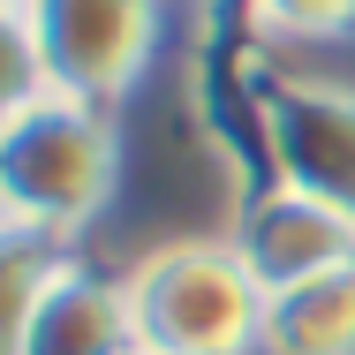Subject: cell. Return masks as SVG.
Listing matches in <instances>:
<instances>
[{"instance_id": "obj_1", "label": "cell", "mask_w": 355, "mask_h": 355, "mask_svg": "<svg viewBox=\"0 0 355 355\" xmlns=\"http://www.w3.org/2000/svg\"><path fill=\"white\" fill-rule=\"evenodd\" d=\"M114 121L106 106L46 91L0 121V212L38 234H69L114 197Z\"/></svg>"}, {"instance_id": "obj_2", "label": "cell", "mask_w": 355, "mask_h": 355, "mask_svg": "<svg viewBox=\"0 0 355 355\" xmlns=\"http://www.w3.org/2000/svg\"><path fill=\"white\" fill-rule=\"evenodd\" d=\"M144 355H265V287L234 242H166L129 272Z\"/></svg>"}, {"instance_id": "obj_3", "label": "cell", "mask_w": 355, "mask_h": 355, "mask_svg": "<svg viewBox=\"0 0 355 355\" xmlns=\"http://www.w3.org/2000/svg\"><path fill=\"white\" fill-rule=\"evenodd\" d=\"M31 31L46 53V83L106 106L151 61L159 0H31Z\"/></svg>"}, {"instance_id": "obj_4", "label": "cell", "mask_w": 355, "mask_h": 355, "mask_svg": "<svg viewBox=\"0 0 355 355\" xmlns=\"http://www.w3.org/2000/svg\"><path fill=\"white\" fill-rule=\"evenodd\" d=\"M257 114H265V159L287 189L355 212V91H340V83H272Z\"/></svg>"}, {"instance_id": "obj_5", "label": "cell", "mask_w": 355, "mask_h": 355, "mask_svg": "<svg viewBox=\"0 0 355 355\" xmlns=\"http://www.w3.org/2000/svg\"><path fill=\"white\" fill-rule=\"evenodd\" d=\"M227 242L250 265V280L265 287V295H280V287H302V280H318V272L355 265V212L272 182L265 197L242 205V219H234Z\"/></svg>"}, {"instance_id": "obj_6", "label": "cell", "mask_w": 355, "mask_h": 355, "mask_svg": "<svg viewBox=\"0 0 355 355\" xmlns=\"http://www.w3.org/2000/svg\"><path fill=\"white\" fill-rule=\"evenodd\" d=\"M23 355H144L129 280H106V272H91V265L69 257L53 272V287L38 295Z\"/></svg>"}, {"instance_id": "obj_7", "label": "cell", "mask_w": 355, "mask_h": 355, "mask_svg": "<svg viewBox=\"0 0 355 355\" xmlns=\"http://www.w3.org/2000/svg\"><path fill=\"white\" fill-rule=\"evenodd\" d=\"M265 355H355V265L265 295Z\"/></svg>"}, {"instance_id": "obj_8", "label": "cell", "mask_w": 355, "mask_h": 355, "mask_svg": "<svg viewBox=\"0 0 355 355\" xmlns=\"http://www.w3.org/2000/svg\"><path fill=\"white\" fill-rule=\"evenodd\" d=\"M69 265L61 234H38V227H0V355H23L31 340V318H38V295L53 287V272Z\"/></svg>"}, {"instance_id": "obj_9", "label": "cell", "mask_w": 355, "mask_h": 355, "mask_svg": "<svg viewBox=\"0 0 355 355\" xmlns=\"http://www.w3.org/2000/svg\"><path fill=\"white\" fill-rule=\"evenodd\" d=\"M53 83H46V53H38V31H31V8H0V121H15L23 106H38Z\"/></svg>"}, {"instance_id": "obj_10", "label": "cell", "mask_w": 355, "mask_h": 355, "mask_svg": "<svg viewBox=\"0 0 355 355\" xmlns=\"http://www.w3.org/2000/svg\"><path fill=\"white\" fill-rule=\"evenodd\" d=\"M265 31H287V38H340L355 31V0H250Z\"/></svg>"}, {"instance_id": "obj_11", "label": "cell", "mask_w": 355, "mask_h": 355, "mask_svg": "<svg viewBox=\"0 0 355 355\" xmlns=\"http://www.w3.org/2000/svg\"><path fill=\"white\" fill-rule=\"evenodd\" d=\"M0 8H31V0H0Z\"/></svg>"}, {"instance_id": "obj_12", "label": "cell", "mask_w": 355, "mask_h": 355, "mask_svg": "<svg viewBox=\"0 0 355 355\" xmlns=\"http://www.w3.org/2000/svg\"><path fill=\"white\" fill-rule=\"evenodd\" d=\"M0 227H8V212H0Z\"/></svg>"}]
</instances>
